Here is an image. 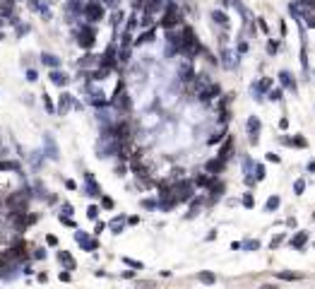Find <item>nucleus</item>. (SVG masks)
Wrapping results in <instances>:
<instances>
[{
  "label": "nucleus",
  "instance_id": "f257e3e1",
  "mask_svg": "<svg viewBox=\"0 0 315 289\" xmlns=\"http://www.w3.org/2000/svg\"><path fill=\"white\" fill-rule=\"evenodd\" d=\"M84 17L89 22H101L104 19V5L101 2H87L84 5Z\"/></svg>",
  "mask_w": 315,
  "mask_h": 289
},
{
  "label": "nucleus",
  "instance_id": "f03ea898",
  "mask_svg": "<svg viewBox=\"0 0 315 289\" xmlns=\"http://www.w3.org/2000/svg\"><path fill=\"white\" fill-rule=\"evenodd\" d=\"M181 19V15H178V7L171 2L169 7H166V12H164V19H161V24L164 27H176V22Z\"/></svg>",
  "mask_w": 315,
  "mask_h": 289
},
{
  "label": "nucleus",
  "instance_id": "7ed1b4c3",
  "mask_svg": "<svg viewBox=\"0 0 315 289\" xmlns=\"http://www.w3.org/2000/svg\"><path fill=\"white\" fill-rule=\"evenodd\" d=\"M94 36H96V32H94L92 27H84V29L79 32V39H77V41H79L82 48H92V46H94Z\"/></svg>",
  "mask_w": 315,
  "mask_h": 289
},
{
  "label": "nucleus",
  "instance_id": "20e7f679",
  "mask_svg": "<svg viewBox=\"0 0 315 289\" xmlns=\"http://www.w3.org/2000/svg\"><path fill=\"white\" fill-rule=\"evenodd\" d=\"M75 241H77L79 246H84L87 251H96V241H94V239H89L84 231H75Z\"/></svg>",
  "mask_w": 315,
  "mask_h": 289
},
{
  "label": "nucleus",
  "instance_id": "39448f33",
  "mask_svg": "<svg viewBox=\"0 0 315 289\" xmlns=\"http://www.w3.org/2000/svg\"><path fill=\"white\" fill-rule=\"evenodd\" d=\"M113 104H116V109L130 111V99H127V92H126V89H121V87H118V92H116V99H113Z\"/></svg>",
  "mask_w": 315,
  "mask_h": 289
},
{
  "label": "nucleus",
  "instance_id": "423d86ee",
  "mask_svg": "<svg viewBox=\"0 0 315 289\" xmlns=\"http://www.w3.org/2000/svg\"><path fill=\"white\" fill-rule=\"evenodd\" d=\"M257 133H260V118L251 116V118H248V135H251L252 144H257Z\"/></svg>",
  "mask_w": 315,
  "mask_h": 289
},
{
  "label": "nucleus",
  "instance_id": "0eeeda50",
  "mask_svg": "<svg viewBox=\"0 0 315 289\" xmlns=\"http://www.w3.org/2000/svg\"><path fill=\"white\" fill-rule=\"evenodd\" d=\"M84 181H87V193L89 195H101V188L96 186V181H94L92 174H84Z\"/></svg>",
  "mask_w": 315,
  "mask_h": 289
},
{
  "label": "nucleus",
  "instance_id": "6e6552de",
  "mask_svg": "<svg viewBox=\"0 0 315 289\" xmlns=\"http://www.w3.org/2000/svg\"><path fill=\"white\" fill-rule=\"evenodd\" d=\"M70 106H72V96H70V94H63V96H61V101H58V113H61V116H65V113L70 111Z\"/></svg>",
  "mask_w": 315,
  "mask_h": 289
},
{
  "label": "nucleus",
  "instance_id": "1a4fd4ad",
  "mask_svg": "<svg viewBox=\"0 0 315 289\" xmlns=\"http://www.w3.org/2000/svg\"><path fill=\"white\" fill-rule=\"evenodd\" d=\"M41 63L48 65V68H58V65H61V58L53 56V53H44V56H41Z\"/></svg>",
  "mask_w": 315,
  "mask_h": 289
},
{
  "label": "nucleus",
  "instance_id": "9d476101",
  "mask_svg": "<svg viewBox=\"0 0 315 289\" xmlns=\"http://www.w3.org/2000/svg\"><path fill=\"white\" fill-rule=\"evenodd\" d=\"M51 82L53 84H58V87H63V84H67V75L61 70H53L51 72Z\"/></svg>",
  "mask_w": 315,
  "mask_h": 289
},
{
  "label": "nucleus",
  "instance_id": "9b49d317",
  "mask_svg": "<svg viewBox=\"0 0 315 289\" xmlns=\"http://www.w3.org/2000/svg\"><path fill=\"white\" fill-rule=\"evenodd\" d=\"M44 140H46V144H48V154H46V157H48V159H58V147H56V143L51 140V135H46Z\"/></svg>",
  "mask_w": 315,
  "mask_h": 289
},
{
  "label": "nucleus",
  "instance_id": "f8f14e48",
  "mask_svg": "<svg viewBox=\"0 0 315 289\" xmlns=\"http://www.w3.org/2000/svg\"><path fill=\"white\" fill-rule=\"evenodd\" d=\"M58 258H61V263H63L67 270H75V260H72V256H70L67 251H61V256H58Z\"/></svg>",
  "mask_w": 315,
  "mask_h": 289
},
{
  "label": "nucleus",
  "instance_id": "ddd939ff",
  "mask_svg": "<svg viewBox=\"0 0 315 289\" xmlns=\"http://www.w3.org/2000/svg\"><path fill=\"white\" fill-rule=\"evenodd\" d=\"M212 19H214L217 24H221V27H226V22H229V19H226V15H224V12H217V10L212 12Z\"/></svg>",
  "mask_w": 315,
  "mask_h": 289
},
{
  "label": "nucleus",
  "instance_id": "4468645a",
  "mask_svg": "<svg viewBox=\"0 0 315 289\" xmlns=\"http://www.w3.org/2000/svg\"><path fill=\"white\" fill-rule=\"evenodd\" d=\"M277 208H279V198H277V195H272V198L265 203V210H267V212H272V210H277Z\"/></svg>",
  "mask_w": 315,
  "mask_h": 289
},
{
  "label": "nucleus",
  "instance_id": "2eb2a0df",
  "mask_svg": "<svg viewBox=\"0 0 315 289\" xmlns=\"http://www.w3.org/2000/svg\"><path fill=\"white\" fill-rule=\"evenodd\" d=\"M279 80H282V84H284V87H291V89H296V84L291 82V75H289V72H282V75H279Z\"/></svg>",
  "mask_w": 315,
  "mask_h": 289
},
{
  "label": "nucleus",
  "instance_id": "dca6fc26",
  "mask_svg": "<svg viewBox=\"0 0 315 289\" xmlns=\"http://www.w3.org/2000/svg\"><path fill=\"white\" fill-rule=\"evenodd\" d=\"M224 65H226V68H234V65H236V61H234V53H231V51H224Z\"/></svg>",
  "mask_w": 315,
  "mask_h": 289
},
{
  "label": "nucleus",
  "instance_id": "f3484780",
  "mask_svg": "<svg viewBox=\"0 0 315 289\" xmlns=\"http://www.w3.org/2000/svg\"><path fill=\"white\" fill-rule=\"evenodd\" d=\"M111 229H113V234H121V231H123V219L116 217V219L111 222Z\"/></svg>",
  "mask_w": 315,
  "mask_h": 289
},
{
  "label": "nucleus",
  "instance_id": "a211bd4d",
  "mask_svg": "<svg viewBox=\"0 0 315 289\" xmlns=\"http://www.w3.org/2000/svg\"><path fill=\"white\" fill-rule=\"evenodd\" d=\"M306 239H308V236H306V234H303V231H301V234H299V236H296V239H291V246H296V248H301V246H303V243H306Z\"/></svg>",
  "mask_w": 315,
  "mask_h": 289
},
{
  "label": "nucleus",
  "instance_id": "6ab92c4d",
  "mask_svg": "<svg viewBox=\"0 0 315 289\" xmlns=\"http://www.w3.org/2000/svg\"><path fill=\"white\" fill-rule=\"evenodd\" d=\"M200 282L212 285V282H214V275H212V273H200Z\"/></svg>",
  "mask_w": 315,
  "mask_h": 289
},
{
  "label": "nucleus",
  "instance_id": "aec40b11",
  "mask_svg": "<svg viewBox=\"0 0 315 289\" xmlns=\"http://www.w3.org/2000/svg\"><path fill=\"white\" fill-rule=\"evenodd\" d=\"M99 121L101 123H111V113L109 111H99Z\"/></svg>",
  "mask_w": 315,
  "mask_h": 289
},
{
  "label": "nucleus",
  "instance_id": "412c9836",
  "mask_svg": "<svg viewBox=\"0 0 315 289\" xmlns=\"http://www.w3.org/2000/svg\"><path fill=\"white\" fill-rule=\"evenodd\" d=\"M294 191H296V195H301V193L306 191V183H303V181H296V183H294Z\"/></svg>",
  "mask_w": 315,
  "mask_h": 289
},
{
  "label": "nucleus",
  "instance_id": "4be33fe9",
  "mask_svg": "<svg viewBox=\"0 0 315 289\" xmlns=\"http://www.w3.org/2000/svg\"><path fill=\"white\" fill-rule=\"evenodd\" d=\"M289 144H296V147H306V140L303 138H291V140H286Z\"/></svg>",
  "mask_w": 315,
  "mask_h": 289
},
{
  "label": "nucleus",
  "instance_id": "5701e85b",
  "mask_svg": "<svg viewBox=\"0 0 315 289\" xmlns=\"http://www.w3.org/2000/svg\"><path fill=\"white\" fill-rule=\"evenodd\" d=\"M269 99H272V101H279V99H282V89H272V92H269Z\"/></svg>",
  "mask_w": 315,
  "mask_h": 289
},
{
  "label": "nucleus",
  "instance_id": "b1692460",
  "mask_svg": "<svg viewBox=\"0 0 315 289\" xmlns=\"http://www.w3.org/2000/svg\"><path fill=\"white\" fill-rule=\"evenodd\" d=\"M252 169H255V164H252L251 159H246V164H243V171H246V174L251 176V174H252Z\"/></svg>",
  "mask_w": 315,
  "mask_h": 289
},
{
  "label": "nucleus",
  "instance_id": "393cba45",
  "mask_svg": "<svg viewBox=\"0 0 315 289\" xmlns=\"http://www.w3.org/2000/svg\"><path fill=\"white\" fill-rule=\"evenodd\" d=\"M61 212H63L65 217H70V215H72V205H70V203H63V208H61Z\"/></svg>",
  "mask_w": 315,
  "mask_h": 289
},
{
  "label": "nucleus",
  "instance_id": "a878e982",
  "mask_svg": "<svg viewBox=\"0 0 315 289\" xmlns=\"http://www.w3.org/2000/svg\"><path fill=\"white\" fill-rule=\"evenodd\" d=\"M27 80H29V82H36V80H39V77H36V70H27Z\"/></svg>",
  "mask_w": 315,
  "mask_h": 289
},
{
  "label": "nucleus",
  "instance_id": "bb28decb",
  "mask_svg": "<svg viewBox=\"0 0 315 289\" xmlns=\"http://www.w3.org/2000/svg\"><path fill=\"white\" fill-rule=\"evenodd\" d=\"M243 205H246V208H252V195H251V193L243 198Z\"/></svg>",
  "mask_w": 315,
  "mask_h": 289
},
{
  "label": "nucleus",
  "instance_id": "cd10ccee",
  "mask_svg": "<svg viewBox=\"0 0 315 289\" xmlns=\"http://www.w3.org/2000/svg\"><path fill=\"white\" fill-rule=\"evenodd\" d=\"M87 215L92 217V219H96V215H99V210H96V208H89V210H87Z\"/></svg>",
  "mask_w": 315,
  "mask_h": 289
},
{
  "label": "nucleus",
  "instance_id": "c85d7f7f",
  "mask_svg": "<svg viewBox=\"0 0 315 289\" xmlns=\"http://www.w3.org/2000/svg\"><path fill=\"white\" fill-rule=\"evenodd\" d=\"M257 246H260L257 241H248V243H246V248H252V251H257Z\"/></svg>",
  "mask_w": 315,
  "mask_h": 289
},
{
  "label": "nucleus",
  "instance_id": "c756f323",
  "mask_svg": "<svg viewBox=\"0 0 315 289\" xmlns=\"http://www.w3.org/2000/svg\"><path fill=\"white\" fill-rule=\"evenodd\" d=\"M265 178V169L262 166H257V181H262Z\"/></svg>",
  "mask_w": 315,
  "mask_h": 289
},
{
  "label": "nucleus",
  "instance_id": "7c9ffc66",
  "mask_svg": "<svg viewBox=\"0 0 315 289\" xmlns=\"http://www.w3.org/2000/svg\"><path fill=\"white\" fill-rule=\"evenodd\" d=\"M267 159H269V161H279V157H277L274 152H269V154H267Z\"/></svg>",
  "mask_w": 315,
  "mask_h": 289
},
{
  "label": "nucleus",
  "instance_id": "2f4dec72",
  "mask_svg": "<svg viewBox=\"0 0 315 289\" xmlns=\"http://www.w3.org/2000/svg\"><path fill=\"white\" fill-rule=\"evenodd\" d=\"M104 229H106V224H104V222H99V224H96V234H101Z\"/></svg>",
  "mask_w": 315,
  "mask_h": 289
},
{
  "label": "nucleus",
  "instance_id": "473e14b6",
  "mask_svg": "<svg viewBox=\"0 0 315 289\" xmlns=\"http://www.w3.org/2000/svg\"><path fill=\"white\" fill-rule=\"evenodd\" d=\"M279 243H282V236H274V239H272V248H274V246H279Z\"/></svg>",
  "mask_w": 315,
  "mask_h": 289
},
{
  "label": "nucleus",
  "instance_id": "72a5a7b5",
  "mask_svg": "<svg viewBox=\"0 0 315 289\" xmlns=\"http://www.w3.org/2000/svg\"><path fill=\"white\" fill-rule=\"evenodd\" d=\"M308 169H311V171H315V161H311V164H308Z\"/></svg>",
  "mask_w": 315,
  "mask_h": 289
}]
</instances>
